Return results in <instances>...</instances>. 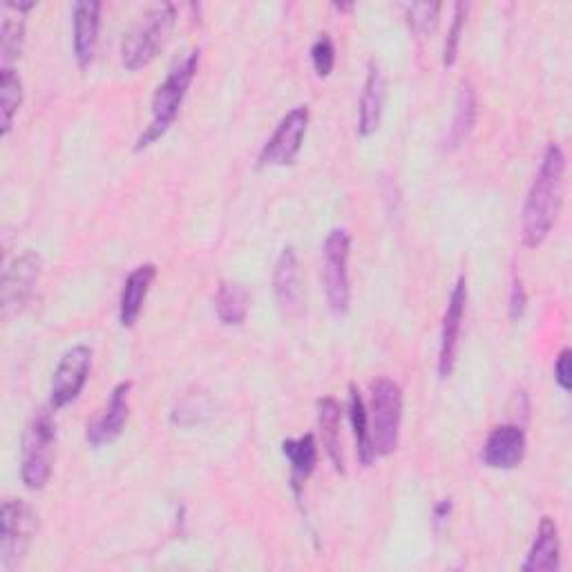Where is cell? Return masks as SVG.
Instances as JSON below:
<instances>
[{"label": "cell", "mask_w": 572, "mask_h": 572, "mask_svg": "<svg viewBox=\"0 0 572 572\" xmlns=\"http://www.w3.org/2000/svg\"><path fill=\"white\" fill-rule=\"evenodd\" d=\"M526 305H528V298H526L524 284H521V279H515V282H513V292H510V318H513V320L524 318Z\"/></svg>", "instance_id": "30"}, {"label": "cell", "mask_w": 572, "mask_h": 572, "mask_svg": "<svg viewBox=\"0 0 572 572\" xmlns=\"http://www.w3.org/2000/svg\"><path fill=\"white\" fill-rule=\"evenodd\" d=\"M465 307H468V279H465V275H459V279L452 286L448 309H446V316H443V327H441L439 376L443 381L450 378L454 367H457V353H459V340H461Z\"/></svg>", "instance_id": "11"}, {"label": "cell", "mask_w": 572, "mask_h": 572, "mask_svg": "<svg viewBox=\"0 0 572 572\" xmlns=\"http://www.w3.org/2000/svg\"><path fill=\"white\" fill-rule=\"evenodd\" d=\"M405 12H407V23H409L411 32L427 34L435 30V25L439 21L441 3H411V6H405Z\"/></svg>", "instance_id": "26"}, {"label": "cell", "mask_w": 572, "mask_h": 572, "mask_svg": "<svg viewBox=\"0 0 572 572\" xmlns=\"http://www.w3.org/2000/svg\"><path fill=\"white\" fill-rule=\"evenodd\" d=\"M349 420L353 429V441H355V452L358 461L365 468H370L376 459L374 446H372V432H370V414L365 409V400L353 385L349 389Z\"/></svg>", "instance_id": "21"}, {"label": "cell", "mask_w": 572, "mask_h": 572, "mask_svg": "<svg viewBox=\"0 0 572 572\" xmlns=\"http://www.w3.org/2000/svg\"><path fill=\"white\" fill-rule=\"evenodd\" d=\"M34 3H8L3 21V30H0V65L3 67H14V63L21 58L23 43H25V19L23 14L30 12Z\"/></svg>", "instance_id": "19"}, {"label": "cell", "mask_w": 572, "mask_h": 572, "mask_svg": "<svg viewBox=\"0 0 572 572\" xmlns=\"http://www.w3.org/2000/svg\"><path fill=\"white\" fill-rule=\"evenodd\" d=\"M385 97H387V81L381 65L370 63V75L361 97V112H358V134L372 136L378 132L383 112H385Z\"/></svg>", "instance_id": "17"}, {"label": "cell", "mask_w": 572, "mask_h": 572, "mask_svg": "<svg viewBox=\"0 0 572 572\" xmlns=\"http://www.w3.org/2000/svg\"><path fill=\"white\" fill-rule=\"evenodd\" d=\"M282 454L292 463V487L296 496H300L302 485L316 470L318 463V443L314 435H305L300 439H289L282 443Z\"/></svg>", "instance_id": "20"}, {"label": "cell", "mask_w": 572, "mask_h": 572, "mask_svg": "<svg viewBox=\"0 0 572 572\" xmlns=\"http://www.w3.org/2000/svg\"><path fill=\"white\" fill-rule=\"evenodd\" d=\"M41 271L43 260L36 251H25L8 264L3 273V294H0V307H3L6 320L25 309V305L36 292Z\"/></svg>", "instance_id": "9"}, {"label": "cell", "mask_w": 572, "mask_h": 572, "mask_svg": "<svg viewBox=\"0 0 572 572\" xmlns=\"http://www.w3.org/2000/svg\"><path fill=\"white\" fill-rule=\"evenodd\" d=\"M249 305H251V294L246 292V286L238 282L220 284L218 296H215V311H218L222 324L240 327L249 316Z\"/></svg>", "instance_id": "22"}, {"label": "cell", "mask_w": 572, "mask_h": 572, "mask_svg": "<svg viewBox=\"0 0 572 572\" xmlns=\"http://www.w3.org/2000/svg\"><path fill=\"white\" fill-rule=\"evenodd\" d=\"M318 422L322 446L338 472H344V459H342V443H340V405L333 398H320L318 400Z\"/></svg>", "instance_id": "23"}, {"label": "cell", "mask_w": 572, "mask_h": 572, "mask_svg": "<svg viewBox=\"0 0 572 572\" xmlns=\"http://www.w3.org/2000/svg\"><path fill=\"white\" fill-rule=\"evenodd\" d=\"M0 565L14 570L28 554L38 519L23 498H8L0 513Z\"/></svg>", "instance_id": "6"}, {"label": "cell", "mask_w": 572, "mask_h": 572, "mask_svg": "<svg viewBox=\"0 0 572 572\" xmlns=\"http://www.w3.org/2000/svg\"><path fill=\"white\" fill-rule=\"evenodd\" d=\"M128 411H130V383H119L112 389L103 414L92 425H88V443L92 448H103L114 443L128 422Z\"/></svg>", "instance_id": "13"}, {"label": "cell", "mask_w": 572, "mask_h": 572, "mask_svg": "<svg viewBox=\"0 0 572 572\" xmlns=\"http://www.w3.org/2000/svg\"><path fill=\"white\" fill-rule=\"evenodd\" d=\"M370 432L376 457H389L398 448L400 422H403V389L389 381L378 378L372 383V409Z\"/></svg>", "instance_id": "5"}, {"label": "cell", "mask_w": 572, "mask_h": 572, "mask_svg": "<svg viewBox=\"0 0 572 572\" xmlns=\"http://www.w3.org/2000/svg\"><path fill=\"white\" fill-rule=\"evenodd\" d=\"M450 510H452V504L450 501H441V504L437 506V510H435V517H437V521L439 524H443L448 517H450Z\"/></svg>", "instance_id": "31"}, {"label": "cell", "mask_w": 572, "mask_h": 572, "mask_svg": "<svg viewBox=\"0 0 572 572\" xmlns=\"http://www.w3.org/2000/svg\"><path fill=\"white\" fill-rule=\"evenodd\" d=\"M465 19H468V6L457 3L454 6V19H452V25H450V32H448V38H446V47H443V65H448V67H452L457 63Z\"/></svg>", "instance_id": "27"}, {"label": "cell", "mask_w": 572, "mask_h": 572, "mask_svg": "<svg viewBox=\"0 0 572 572\" xmlns=\"http://www.w3.org/2000/svg\"><path fill=\"white\" fill-rule=\"evenodd\" d=\"M273 286L275 298L286 314L300 311L302 305V286H300V268H298V255L294 246L282 249L275 271H273Z\"/></svg>", "instance_id": "15"}, {"label": "cell", "mask_w": 572, "mask_h": 572, "mask_svg": "<svg viewBox=\"0 0 572 572\" xmlns=\"http://www.w3.org/2000/svg\"><path fill=\"white\" fill-rule=\"evenodd\" d=\"M99 28H101V3L97 0H81L75 6L72 14V47H75V58L81 69H86L99 43Z\"/></svg>", "instance_id": "14"}, {"label": "cell", "mask_w": 572, "mask_h": 572, "mask_svg": "<svg viewBox=\"0 0 572 572\" xmlns=\"http://www.w3.org/2000/svg\"><path fill=\"white\" fill-rule=\"evenodd\" d=\"M349 253L351 238L344 229H333L324 240V294L329 309L336 316H344L351 305V284H349Z\"/></svg>", "instance_id": "7"}, {"label": "cell", "mask_w": 572, "mask_h": 572, "mask_svg": "<svg viewBox=\"0 0 572 572\" xmlns=\"http://www.w3.org/2000/svg\"><path fill=\"white\" fill-rule=\"evenodd\" d=\"M199 67V50L188 52L175 67H170L168 77L164 79V84H160L155 97H153V117L148 128L141 132V136L136 139L134 151H146L151 148L155 141H160L170 125L175 123L179 108L195 81Z\"/></svg>", "instance_id": "2"}, {"label": "cell", "mask_w": 572, "mask_h": 572, "mask_svg": "<svg viewBox=\"0 0 572 572\" xmlns=\"http://www.w3.org/2000/svg\"><path fill=\"white\" fill-rule=\"evenodd\" d=\"M23 103V84L14 67H0V125L3 136L14 128V119Z\"/></svg>", "instance_id": "25"}, {"label": "cell", "mask_w": 572, "mask_h": 572, "mask_svg": "<svg viewBox=\"0 0 572 572\" xmlns=\"http://www.w3.org/2000/svg\"><path fill=\"white\" fill-rule=\"evenodd\" d=\"M56 446V422L52 411L41 409L28 425L21 450V479L28 490H43L50 483Z\"/></svg>", "instance_id": "4"}, {"label": "cell", "mask_w": 572, "mask_h": 572, "mask_svg": "<svg viewBox=\"0 0 572 572\" xmlns=\"http://www.w3.org/2000/svg\"><path fill=\"white\" fill-rule=\"evenodd\" d=\"M476 123V95L474 88L470 84H463L457 97V110H454V119L446 139V146L450 151L461 148L463 143L468 141L470 132L474 130Z\"/></svg>", "instance_id": "24"}, {"label": "cell", "mask_w": 572, "mask_h": 572, "mask_svg": "<svg viewBox=\"0 0 572 572\" xmlns=\"http://www.w3.org/2000/svg\"><path fill=\"white\" fill-rule=\"evenodd\" d=\"M565 155L559 143H550L543 151L539 170L528 190L524 204L521 220V238L528 249H537L546 242L552 227L557 224L561 201H563V184H565Z\"/></svg>", "instance_id": "1"}, {"label": "cell", "mask_w": 572, "mask_h": 572, "mask_svg": "<svg viewBox=\"0 0 572 572\" xmlns=\"http://www.w3.org/2000/svg\"><path fill=\"white\" fill-rule=\"evenodd\" d=\"M307 128H309V108L307 106H298L289 114L282 117L275 132L264 143V148L257 157V166L260 168L292 166L302 151Z\"/></svg>", "instance_id": "8"}, {"label": "cell", "mask_w": 572, "mask_h": 572, "mask_svg": "<svg viewBox=\"0 0 572 572\" xmlns=\"http://www.w3.org/2000/svg\"><path fill=\"white\" fill-rule=\"evenodd\" d=\"M90 370L92 349L88 344H77L61 355L50 389V403L54 409H63L79 398L90 378Z\"/></svg>", "instance_id": "10"}, {"label": "cell", "mask_w": 572, "mask_h": 572, "mask_svg": "<svg viewBox=\"0 0 572 572\" xmlns=\"http://www.w3.org/2000/svg\"><path fill=\"white\" fill-rule=\"evenodd\" d=\"M311 61H314V69H316L318 77L327 79L333 72V67H336V45H333V41L327 34H322L314 43Z\"/></svg>", "instance_id": "28"}, {"label": "cell", "mask_w": 572, "mask_h": 572, "mask_svg": "<svg viewBox=\"0 0 572 572\" xmlns=\"http://www.w3.org/2000/svg\"><path fill=\"white\" fill-rule=\"evenodd\" d=\"M559 568H561L559 528L550 517H543L521 570L524 572H554Z\"/></svg>", "instance_id": "18"}, {"label": "cell", "mask_w": 572, "mask_h": 572, "mask_svg": "<svg viewBox=\"0 0 572 572\" xmlns=\"http://www.w3.org/2000/svg\"><path fill=\"white\" fill-rule=\"evenodd\" d=\"M157 277V266L155 264H141L136 266L125 284H123V292H121V302H119V322L123 329H130L136 324L143 302H146L148 294H151V286Z\"/></svg>", "instance_id": "16"}, {"label": "cell", "mask_w": 572, "mask_h": 572, "mask_svg": "<svg viewBox=\"0 0 572 572\" xmlns=\"http://www.w3.org/2000/svg\"><path fill=\"white\" fill-rule=\"evenodd\" d=\"M177 21V10L173 3L153 6L143 14L134 28L123 36L121 43V63L125 69L136 72L151 65L157 54L164 50Z\"/></svg>", "instance_id": "3"}, {"label": "cell", "mask_w": 572, "mask_h": 572, "mask_svg": "<svg viewBox=\"0 0 572 572\" xmlns=\"http://www.w3.org/2000/svg\"><path fill=\"white\" fill-rule=\"evenodd\" d=\"M526 457V432L519 425L494 427L481 452L483 465L490 470H515Z\"/></svg>", "instance_id": "12"}, {"label": "cell", "mask_w": 572, "mask_h": 572, "mask_svg": "<svg viewBox=\"0 0 572 572\" xmlns=\"http://www.w3.org/2000/svg\"><path fill=\"white\" fill-rule=\"evenodd\" d=\"M570 355H572V351H570V349H563V351L557 355V363H554V381H557V385H559L563 392H570V389H572Z\"/></svg>", "instance_id": "29"}]
</instances>
